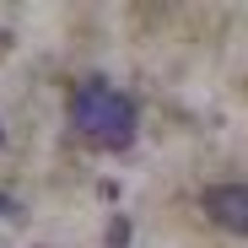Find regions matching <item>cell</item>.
Segmentation results:
<instances>
[{
	"label": "cell",
	"instance_id": "obj_2",
	"mask_svg": "<svg viewBox=\"0 0 248 248\" xmlns=\"http://www.w3.org/2000/svg\"><path fill=\"white\" fill-rule=\"evenodd\" d=\"M200 205H205V216H211L221 232L248 237V184H211Z\"/></svg>",
	"mask_w": 248,
	"mask_h": 248
},
{
	"label": "cell",
	"instance_id": "obj_4",
	"mask_svg": "<svg viewBox=\"0 0 248 248\" xmlns=\"http://www.w3.org/2000/svg\"><path fill=\"white\" fill-rule=\"evenodd\" d=\"M0 216H22V211H16V200H11V194H0Z\"/></svg>",
	"mask_w": 248,
	"mask_h": 248
},
{
	"label": "cell",
	"instance_id": "obj_1",
	"mask_svg": "<svg viewBox=\"0 0 248 248\" xmlns=\"http://www.w3.org/2000/svg\"><path fill=\"white\" fill-rule=\"evenodd\" d=\"M70 124H76V135L97 146V151H124L135 140V103L124 97L113 81L103 76H87L81 87L70 92Z\"/></svg>",
	"mask_w": 248,
	"mask_h": 248
},
{
	"label": "cell",
	"instance_id": "obj_3",
	"mask_svg": "<svg viewBox=\"0 0 248 248\" xmlns=\"http://www.w3.org/2000/svg\"><path fill=\"white\" fill-rule=\"evenodd\" d=\"M108 248H130V221H124V216L108 221Z\"/></svg>",
	"mask_w": 248,
	"mask_h": 248
}]
</instances>
